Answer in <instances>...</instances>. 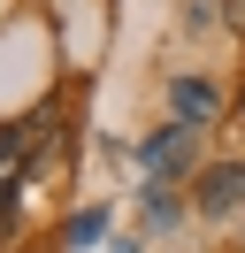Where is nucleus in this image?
I'll return each instance as SVG.
<instances>
[{
    "mask_svg": "<svg viewBox=\"0 0 245 253\" xmlns=\"http://www.w3.org/2000/svg\"><path fill=\"white\" fill-rule=\"evenodd\" d=\"M192 200H199V215H230V207L245 200V161H214V169L199 176Z\"/></svg>",
    "mask_w": 245,
    "mask_h": 253,
    "instance_id": "f257e3e1",
    "label": "nucleus"
},
{
    "mask_svg": "<svg viewBox=\"0 0 245 253\" xmlns=\"http://www.w3.org/2000/svg\"><path fill=\"white\" fill-rule=\"evenodd\" d=\"M168 108H176V123H207V115H214V92L199 77H176V84H168Z\"/></svg>",
    "mask_w": 245,
    "mask_h": 253,
    "instance_id": "f03ea898",
    "label": "nucleus"
},
{
    "mask_svg": "<svg viewBox=\"0 0 245 253\" xmlns=\"http://www.w3.org/2000/svg\"><path fill=\"white\" fill-rule=\"evenodd\" d=\"M184 154H192V130H184V123H176V130H161V138L146 146V161H153V169H176Z\"/></svg>",
    "mask_w": 245,
    "mask_h": 253,
    "instance_id": "7ed1b4c3",
    "label": "nucleus"
},
{
    "mask_svg": "<svg viewBox=\"0 0 245 253\" xmlns=\"http://www.w3.org/2000/svg\"><path fill=\"white\" fill-rule=\"evenodd\" d=\"M222 16H230V23H238V31H245V0H222Z\"/></svg>",
    "mask_w": 245,
    "mask_h": 253,
    "instance_id": "20e7f679",
    "label": "nucleus"
},
{
    "mask_svg": "<svg viewBox=\"0 0 245 253\" xmlns=\"http://www.w3.org/2000/svg\"><path fill=\"white\" fill-rule=\"evenodd\" d=\"M238 115H245V100H238Z\"/></svg>",
    "mask_w": 245,
    "mask_h": 253,
    "instance_id": "39448f33",
    "label": "nucleus"
}]
</instances>
